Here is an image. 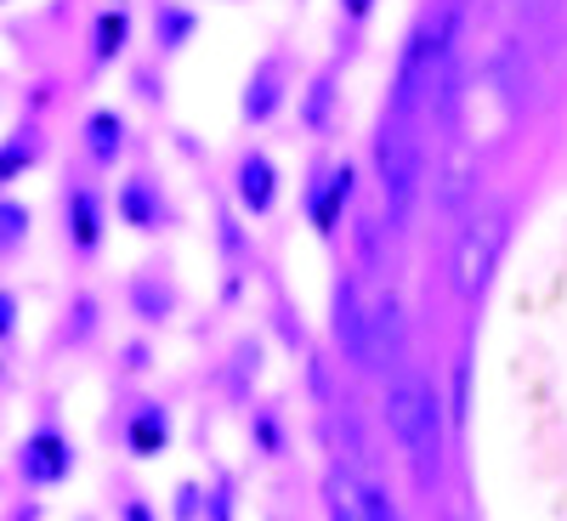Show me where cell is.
I'll list each match as a JSON object with an SVG mask.
<instances>
[{"label":"cell","mask_w":567,"mask_h":521,"mask_svg":"<svg viewBox=\"0 0 567 521\" xmlns=\"http://www.w3.org/2000/svg\"><path fill=\"white\" fill-rule=\"evenodd\" d=\"M336 317V341H341V352H347V363L352 368H369V306H363V290H358V278L347 272L341 283H336V306H329Z\"/></svg>","instance_id":"obj_6"},{"label":"cell","mask_w":567,"mask_h":521,"mask_svg":"<svg viewBox=\"0 0 567 521\" xmlns=\"http://www.w3.org/2000/svg\"><path fill=\"white\" fill-rule=\"evenodd\" d=\"M159 45H165V52H176V45L187 40V34H194V18H187V12H176V7H159Z\"/></svg>","instance_id":"obj_20"},{"label":"cell","mask_w":567,"mask_h":521,"mask_svg":"<svg viewBox=\"0 0 567 521\" xmlns=\"http://www.w3.org/2000/svg\"><path fill=\"white\" fill-rule=\"evenodd\" d=\"M114 210L136 227V232H154L159 221H165V205H159V194H154V181L148 176H131V181H120V199H114Z\"/></svg>","instance_id":"obj_10"},{"label":"cell","mask_w":567,"mask_h":521,"mask_svg":"<svg viewBox=\"0 0 567 521\" xmlns=\"http://www.w3.org/2000/svg\"><path fill=\"white\" fill-rule=\"evenodd\" d=\"M323 108H329V80H318V85H312V103H307V119L318 125V119H323Z\"/></svg>","instance_id":"obj_23"},{"label":"cell","mask_w":567,"mask_h":521,"mask_svg":"<svg viewBox=\"0 0 567 521\" xmlns=\"http://www.w3.org/2000/svg\"><path fill=\"white\" fill-rule=\"evenodd\" d=\"M272 108H278V63H267V69L256 74L250 97H245V114H250V119H267Z\"/></svg>","instance_id":"obj_18"},{"label":"cell","mask_w":567,"mask_h":521,"mask_svg":"<svg viewBox=\"0 0 567 521\" xmlns=\"http://www.w3.org/2000/svg\"><path fill=\"white\" fill-rule=\"evenodd\" d=\"M386 425L398 448L414 459L420 482H432V470L443 459V419H437V392L420 381L414 368H398L392 386H386Z\"/></svg>","instance_id":"obj_1"},{"label":"cell","mask_w":567,"mask_h":521,"mask_svg":"<svg viewBox=\"0 0 567 521\" xmlns=\"http://www.w3.org/2000/svg\"><path fill=\"white\" fill-rule=\"evenodd\" d=\"M471 187H477V165H471V154H449L443 181H437V205H443V210H460Z\"/></svg>","instance_id":"obj_15"},{"label":"cell","mask_w":567,"mask_h":521,"mask_svg":"<svg viewBox=\"0 0 567 521\" xmlns=\"http://www.w3.org/2000/svg\"><path fill=\"white\" fill-rule=\"evenodd\" d=\"M516 7H534L539 12V7H556V0H516Z\"/></svg>","instance_id":"obj_26"},{"label":"cell","mask_w":567,"mask_h":521,"mask_svg":"<svg viewBox=\"0 0 567 521\" xmlns=\"http://www.w3.org/2000/svg\"><path fill=\"white\" fill-rule=\"evenodd\" d=\"M499 250H505V210H477L465 227H460V244H454V290L460 295H483L488 278L499 267Z\"/></svg>","instance_id":"obj_3"},{"label":"cell","mask_w":567,"mask_h":521,"mask_svg":"<svg viewBox=\"0 0 567 521\" xmlns=\"http://www.w3.org/2000/svg\"><path fill=\"white\" fill-rule=\"evenodd\" d=\"M29 205L23 199H7V194H0V261H12L23 244H29Z\"/></svg>","instance_id":"obj_16"},{"label":"cell","mask_w":567,"mask_h":521,"mask_svg":"<svg viewBox=\"0 0 567 521\" xmlns=\"http://www.w3.org/2000/svg\"><path fill=\"white\" fill-rule=\"evenodd\" d=\"M120 148H125V119L114 108H97V114L85 119V154L97 159V165H114Z\"/></svg>","instance_id":"obj_11"},{"label":"cell","mask_w":567,"mask_h":521,"mask_svg":"<svg viewBox=\"0 0 567 521\" xmlns=\"http://www.w3.org/2000/svg\"><path fill=\"white\" fill-rule=\"evenodd\" d=\"M403 357V306L398 295H381L369 306V368H398Z\"/></svg>","instance_id":"obj_7"},{"label":"cell","mask_w":567,"mask_h":521,"mask_svg":"<svg viewBox=\"0 0 567 521\" xmlns=\"http://www.w3.org/2000/svg\"><path fill=\"white\" fill-rule=\"evenodd\" d=\"M125 521H154V515H148V504H142V499H131L125 504Z\"/></svg>","instance_id":"obj_24"},{"label":"cell","mask_w":567,"mask_h":521,"mask_svg":"<svg viewBox=\"0 0 567 521\" xmlns=\"http://www.w3.org/2000/svg\"><path fill=\"white\" fill-rule=\"evenodd\" d=\"M341 7H347L352 18H363V12H369V0H341Z\"/></svg>","instance_id":"obj_25"},{"label":"cell","mask_w":567,"mask_h":521,"mask_svg":"<svg viewBox=\"0 0 567 521\" xmlns=\"http://www.w3.org/2000/svg\"><path fill=\"white\" fill-rule=\"evenodd\" d=\"M352 199V165H341V170H329L323 176V187L312 194V216H318V227L323 232H336V216H341V205Z\"/></svg>","instance_id":"obj_14"},{"label":"cell","mask_w":567,"mask_h":521,"mask_svg":"<svg viewBox=\"0 0 567 521\" xmlns=\"http://www.w3.org/2000/svg\"><path fill=\"white\" fill-rule=\"evenodd\" d=\"M323 504H329V521H369V482L352 465H329Z\"/></svg>","instance_id":"obj_8"},{"label":"cell","mask_w":567,"mask_h":521,"mask_svg":"<svg viewBox=\"0 0 567 521\" xmlns=\"http://www.w3.org/2000/svg\"><path fill=\"white\" fill-rule=\"evenodd\" d=\"M131 301H136V312L148 317V323L171 312V290H159L154 278H136V283H131Z\"/></svg>","instance_id":"obj_19"},{"label":"cell","mask_w":567,"mask_h":521,"mask_svg":"<svg viewBox=\"0 0 567 521\" xmlns=\"http://www.w3.org/2000/svg\"><path fill=\"white\" fill-rule=\"evenodd\" d=\"M18 317H23V301L0 283V341H12L18 335Z\"/></svg>","instance_id":"obj_21"},{"label":"cell","mask_w":567,"mask_h":521,"mask_svg":"<svg viewBox=\"0 0 567 521\" xmlns=\"http://www.w3.org/2000/svg\"><path fill=\"white\" fill-rule=\"evenodd\" d=\"M40 154H45V136H40L34 125H18L12 136H0V187L23 181V176L40 165Z\"/></svg>","instance_id":"obj_9"},{"label":"cell","mask_w":567,"mask_h":521,"mask_svg":"<svg viewBox=\"0 0 567 521\" xmlns=\"http://www.w3.org/2000/svg\"><path fill=\"white\" fill-rule=\"evenodd\" d=\"M0 7H7V0H0Z\"/></svg>","instance_id":"obj_28"},{"label":"cell","mask_w":567,"mask_h":521,"mask_svg":"<svg viewBox=\"0 0 567 521\" xmlns=\"http://www.w3.org/2000/svg\"><path fill=\"white\" fill-rule=\"evenodd\" d=\"M125 34H131V18L125 12H103L97 18V63H109V58L125 52Z\"/></svg>","instance_id":"obj_17"},{"label":"cell","mask_w":567,"mask_h":521,"mask_svg":"<svg viewBox=\"0 0 567 521\" xmlns=\"http://www.w3.org/2000/svg\"><path fill=\"white\" fill-rule=\"evenodd\" d=\"M165 437H171V419H165V408L159 403H142L136 414H131V431H125V442H131V454H159L165 448Z\"/></svg>","instance_id":"obj_12"},{"label":"cell","mask_w":567,"mask_h":521,"mask_svg":"<svg viewBox=\"0 0 567 521\" xmlns=\"http://www.w3.org/2000/svg\"><path fill=\"white\" fill-rule=\"evenodd\" d=\"M374 170H381V199H386V216L403 227L414 216V199H420V176H425V154H420V136H414V119H381L374 131Z\"/></svg>","instance_id":"obj_2"},{"label":"cell","mask_w":567,"mask_h":521,"mask_svg":"<svg viewBox=\"0 0 567 521\" xmlns=\"http://www.w3.org/2000/svg\"><path fill=\"white\" fill-rule=\"evenodd\" d=\"M69 470H74L69 431H63L58 419H40L34 431L23 437V448H18V477L29 488H58V482H69Z\"/></svg>","instance_id":"obj_4"},{"label":"cell","mask_w":567,"mask_h":521,"mask_svg":"<svg viewBox=\"0 0 567 521\" xmlns=\"http://www.w3.org/2000/svg\"><path fill=\"white\" fill-rule=\"evenodd\" d=\"M0 392H7V363H0Z\"/></svg>","instance_id":"obj_27"},{"label":"cell","mask_w":567,"mask_h":521,"mask_svg":"<svg viewBox=\"0 0 567 521\" xmlns=\"http://www.w3.org/2000/svg\"><path fill=\"white\" fill-rule=\"evenodd\" d=\"M103 227H109V205L91 181H69L63 187V239L74 256H97L103 250Z\"/></svg>","instance_id":"obj_5"},{"label":"cell","mask_w":567,"mask_h":521,"mask_svg":"<svg viewBox=\"0 0 567 521\" xmlns=\"http://www.w3.org/2000/svg\"><path fill=\"white\" fill-rule=\"evenodd\" d=\"M272 165L261 159V154H245L239 159V199H245V210L250 216H261V210H272Z\"/></svg>","instance_id":"obj_13"},{"label":"cell","mask_w":567,"mask_h":521,"mask_svg":"<svg viewBox=\"0 0 567 521\" xmlns=\"http://www.w3.org/2000/svg\"><path fill=\"white\" fill-rule=\"evenodd\" d=\"M369 521H398V504L381 482H369Z\"/></svg>","instance_id":"obj_22"}]
</instances>
